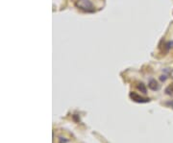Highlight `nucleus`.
Listing matches in <instances>:
<instances>
[{"label":"nucleus","mask_w":173,"mask_h":143,"mask_svg":"<svg viewBox=\"0 0 173 143\" xmlns=\"http://www.w3.org/2000/svg\"><path fill=\"white\" fill-rule=\"evenodd\" d=\"M76 7L84 12L91 13L94 11V6L91 0H77L75 3Z\"/></svg>","instance_id":"f257e3e1"},{"label":"nucleus","mask_w":173,"mask_h":143,"mask_svg":"<svg viewBox=\"0 0 173 143\" xmlns=\"http://www.w3.org/2000/svg\"><path fill=\"white\" fill-rule=\"evenodd\" d=\"M130 98H131L134 102H137V103H147V102H149V100H150L149 98L141 97V95L138 94V93H136V92L130 93Z\"/></svg>","instance_id":"f03ea898"},{"label":"nucleus","mask_w":173,"mask_h":143,"mask_svg":"<svg viewBox=\"0 0 173 143\" xmlns=\"http://www.w3.org/2000/svg\"><path fill=\"white\" fill-rule=\"evenodd\" d=\"M148 88L155 91V90H158L160 88V85L158 84V82H156V80H151L148 84Z\"/></svg>","instance_id":"7ed1b4c3"},{"label":"nucleus","mask_w":173,"mask_h":143,"mask_svg":"<svg viewBox=\"0 0 173 143\" xmlns=\"http://www.w3.org/2000/svg\"><path fill=\"white\" fill-rule=\"evenodd\" d=\"M137 88H138L139 90H141V92L144 93V94H145V93H147V89H146V88H145V85H143L142 83H139V84H138Z\"/></svg>","instance_id":"20e7f679"},{"label":"nucleus","mask_w":173,"mask_h":143,"mask_svg":"<svg viewBox=\"0 0 173 143\" xmlns=\"http://www.w3.org/2000/svg\"><path fill=\"white\" fill-rule=\"evenodd\" d=\"M165 93L167 95H170V96H173V84L169 85L167 88H165Z\"/></svg>","instance_id":"39448f33"},{"label":"nucleus","mask_w":173,"mask_h":143,"mask_svg":"<svg viewBox=\"0 0 173 143\" xmlns=\"http://www.w3.org/2000/svg\"><path fill=\"white\" fill-rule=\"evenodd\" d=\"M68 142V139L65 137H63V136H60L59 137V143H66Z\"/></svg>","instance_id":"423d86ee"},{"label":"nucleus","mask_w":173,"mask_h":143,"mask_svg":"<svg viewBox=\"0 0 173 143\" xmlns=\"http://www.w3.org/2000/svg\"><path fill=\"white\" fill-rule=\"evenodd\" d=\"M160 79H161V81H165V80H166V76L165 75H162L161 76V77H160Z\"/></svg>","instance_id":"0eeeda50"},{"label":"nucleus","mask_w":173,"mask_h":143,"mask_svg":"<svg viewBox=\"0 0 173 143\" xmlns=\"http://www.w3.org/2000/svg\"><path fill=\"white\" fill-rule=\"evenodd\" d=\"M73 119L76 121V122H79L80 121V118H77V116H76V114L75 115H73Z\"/></svg>","instance_id":"6e6552de"}]
</instances>
